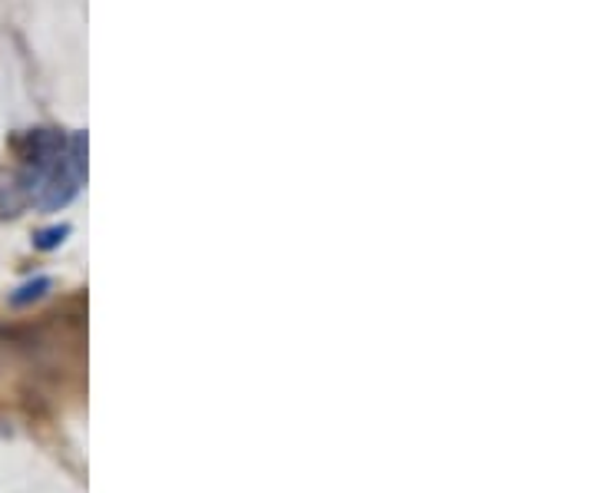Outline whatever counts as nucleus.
<instances>
[{"label": "nucleus", "instance_id": "7ed1b4c3", "mask_svg": "<svg viewBox=\"0 0 595 493\" xmlns=\"http://www.w3.org/2000/svg\"><path fill=\"white\" fill-rule=\"evenodd\" d=\"M50 289H54V282H50L47 276H37V279H31V282H24L21 289L11 292V305H14V309H27V305H34V302H41Z\"/></svg>", "mask_w": 595, "mask_h": 493}, {"label": "nucleus", "instance_id": "f257e3e1", "mask_svg": "<svg viewBox=\"0 0 595 493\" xmlns=\"http://www.w3.org/2000/svg\"><path fill=\"white\" fill-rule=\"evenodd\" d=\"M83 182H87V133H74L67 139L60 163L37 186L31 205L41 212H60L64 205H70L80 195Z\"/></svg>", "mask_w": 595, "mask_h": 493}, {"label": "nucleus", "instance_id": "20e7f679", "mask_svg": "<svg viewBox=\"0 0 595 493\" xmlns=\"http://www.w3.org/2000/svg\"><path fill=\"white\" fill-rule=\"evenodd\" d=\"M74 228L64 222V225H50V228H41V232H34V249H41V253H54V249H60V245L67 242V235H70Z\"/></svg>", "mask_w": 595, "mask_h": 493}, {"label": "nucleus", "instance_id": "f03ea898", "mask_svg": "<svg viewBox=\"0 0 595 493\" xmlns=\"http://www.w3.org/2000/svg\"><path fill=\"white\" fill-rule=\"evenodd\" d=\"M31 205V186L21 169L0 166V225L18 219Z\"/></svg>", "mask_w": 595, "mask_h": 493}]
</instances>
